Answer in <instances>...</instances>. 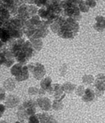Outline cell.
Returning a JSON list of instances; mask_svg holds the SVG:
<instances>
[{
    "label": "cell",
    "mask_w": 105,
    "mask_h": 123,
    "mask_svg": "<svg viewBox=\"0 0 105 123\" xmlns=\"http://www.w3.org/2000/svg\"><path fill=\"white\" fill-rule=\"evenodd\" d=\"M27 68L29 70V72L32 73L33 76L36 80H42L46 74L44 67L40 63H31L27 65Z\"/></svg>",
    "instance_id": "1"
},
{
    "label": "cell",
    "mask_w": 105,
    "mask_h": 123,
    "mask_svg": "<svg viewBox=\"0 0 105 123\" xmlns=\"http://www.w3.org/2000/svg\"><path fill=\"white\" fill-rule=\"evenodd\" d=\"M14 64V57L10 50H0V65L10 67Z\"/></svg>",
    "instance_id": "2"
},
{
    "label": "cell",
    "mask_w": 105,
    "mask_h": 123,
    "mask_svg": "<svg viewBox=\"0 0 105 123\" xmlns=\"http://www.w3.org/2000/svg\"><path fill=\"white\" fill-rule=\"evenodd\" d=\"M37 106H39L42 110L48 112L52 109V102L47 97H39L36 100Z\"/></svg>",
    "instance_id": "3"
},
{
    "label": "cell",
    "mask_w": 105,
    "mask_h": 123,
    "mask_svg": "<svg viewBox=\"0 0 105 123\" xmlns=\"http://www.w3.org/2000/svg\"><path fill=\"white\" fill-rule=\"evenodd\" d=\"M20 104V98L18 96L14 94H9L6 96L5 98V107L7 108H13L18 106Z\"/></svg>",
    "instance_id": "4"
},
{
    "label": "cell",
    "mask_w": 105,
    "mask_h": 123,
    "mask_svg": "<svg viewBox=\"0 0 105 123\" xmlns=\"http://www.w3.org/2000/svg\"><path fill=\"white\" fill-rule=\"evenodd\" d=\"M53 97L54 100L57 101H62L65 98L66 94L63 92L62 85L59 84H53Z\"/></svg>",
    "instance_id": "5"
},
{
    "label": "cell",
    "mask_w": 105,
    "mask_h": 123,
    "mask_svg": "<svg viewBox=\"0 0 105 123\" xmlns=\"http://www.w3.org/2000/svg\"><path fill=\"white\" fill-rule=\"evenodd\" d=\"M37 116H38L39 123H57V122L53 117V116L49 115L47 112L39 113L37 114Z\"/></svg>",
    "instance_id": "6"
},
{
    "label": "cell",
    "mask_w": 105,
    "mask_h": 123,
    "mask_svg": "<svg viewBox=\"0 0 105 123\" xmlns=\"http://www.w3.org/2000/svg\"><path fill=\"white\" fill-rule=\"evenodd\" d=\"M81 98H82V100L86 103H90L94 101V98H95V94H94V90H92L91 88L86 89Z\"/></svg>",
    "instance_id": "7"
},
{
    "label": "cell",
    "mask_w": 105,
    "mask_h": 123,
    "mask_svg": "<svg viewBox=\"0 0 105 123\" xmlns=\"http://www.w3.org/2000/svg\"><path fill=\"white\" fill-rule=\"evenodd\" d=\"M3 89L6 91H12L16 88V80L13 78H8L3 82Z\"/></svg>",
    "instance_id": "8"
},
{
    "label": "cell",
    "mask_w": 105,
    "mask_h": 123,
    "mask_svg": "<svg viewBox=\"0 0 105 123\" xmlns=\"http://www.w3.org/2000/svg\"><path fill=\"white\" fill-rule=\"evenodd\" d=\"M29 75H30V72H29L28 68H27V66L26 65H24L21 74H20L17 77H16L15 80H16V81H20V82H21V81L26 80L27 79L29 78Z\"/></svg>",
    "instance_id": "9"
},
{
    "label": "cell",
    "mask_w": 105,
    "mask_h": 123,
    "mask_svg": "<svg viewBox=\"0 0 105 123\" xmlns=\"http://www.w3.org/2000/svg\"><path fill=\"white\" fill-rule=\"evenodd\" d=\"M17 118H18L19 122H25V121H27L29 118L28 115L26 114V112L22 106H19L18 107V110H17Z\"/></svg>",
    "instance_id": "10"
},
{
    "label": "cell",
    "mask_w": 105,
    "mask_h": 123,
    "mask_svg": "<svg viewBox=\"0 0 105 123\" xmlns=\"http://www.w3.org/2000/svg\"><path fill=\"white\" fill-rule=\"evenodd\" d=\"M23 66H24V65L21 64V63H17V64L12 65L11 68V74L15 78L17 77L21 74V71H22V68H23Z\"/></svg>",
    "instance_id": "11"
},
{
    "label": "cell",
    "mask_w": 105,
    "mask_h": 123,
    "mask_svg": "<svg viewBox=\"0 0 105 123\" xmlns=\"http://www.w3.org/2000/svg\"><path fill=\"white\" fill-rule=\"evenodd\" d=\"M76 85L75 84H72L71 82H65L64 84L62 85V90L65 94H71L73 91H75Z\"/></svg>",
    "instance_id": "12"
},
{
    "label": "cell",
    "mask_w": 105,
    "mask_h": 123,
    "mask_svg": "<svg viewBox=\"0 0 105 123\" xmlns=\"http://www.w3.org/2000/svg\"><path fill=\"white\" fill-rule=\"evenodd\" d=\"M52 84H53L52 79H51L50 77H49V76L43 77V78L40 81V88L46 91L49 88V87L52 85Z\"/></svg>",
    "instance_id": "13"
},
{
    "label": "cell",
    "mask_w": 105,
    "mask_h": 123,
    "mask_svg": "<svg viewBox=\"0 0 105 123\" xmlns=\"http://www.w3.org/2000/svg\"><path fill=\"white\" fill-rule=\"evenodd\" d=\"M31 45H32L34 50L39 51L43 47V42L40 39H36L31 40Z\"/></svg>",
    "instance_id": "14"
},
{
    "label": "cell",
    "mask_w": 105,
    "mask_h": 123,
    "mask_svg": "<svg viewBox=\"0 0 105 123\" xmlns=\"http://www.w3.org/2000/svg\"><path fill=\"white\" fill-rule=\"evenodd\" d=\"M94 87L97 90H99L102 91L105 90V82L104 80H97V79H94Z\"/></svg>",
    "instance_id": "15"
},
{
    "label": "cell",
    "mask_w": 105,
    "mask_h": 123,
    "mask_svg": "<svg viewBox=\"0 0 105 123\" xmlns=\"http://www.w3.org/2000/svg\"><path fill=\"white\" fill-rule=\"evenodd\" d=\"M94 81V77L92 75H85L82 77V82L85 85H91Z\"/></svg>",
    "instance_id": "16"
},
{
    "label": "cell",
    "mask_w": 105,
    "mask_h": 123,
    "mask_svg": "<svg viewBox=\"0 0 105 123\" xmlns=\"http://www.w3.org/2000/svg\"><path fill=\"white\" fill-rule=\"evenodd\" d=\"M64 107V105L62 104V101H57V100H53L52 103V108L55 111H60L62 110Z\"/></svg>",
    "instance_id": "17"
},
{
    "label": "cell",
    "mask_w": 105,
    "mask_h": 123,
    "mask_svg": "<svg viewBox=\"0 0 105 123\" xmlns=\"http://www.w3.org/2000/svg\"><path fill=\"white\" fill-rule=\"evenodd\" d=\"M21 106L23 107L24 108H37V104H36V101H34V100H27L25 101Z\"/></svg>",
    "instance_id": "18"
},
{
    "label": "cell",
    "mask_w": 105,
    "mask_h": 123,
    "mask_svg": "<svg viewBox=\"0 0 105 123\" xmlns=\"http://www.w3.org/2000/svg\"><path fill=\"white\" fill-rule=\"evenodd\" d=\"M85 88L84 85H79V86H76V89H75V92H76V94L77 96H80V97H82L83 94L85 92Z\"/></svg>",
    "instance_id": "19"
},
{
    "label": "cell",
    "mask_w": 105,
    "mask_h": 123,
    "mask_svg": "<svg viewBox=\"0 0 105 123\" xmlns=\"http://www.w3.org/2000/svg\"><path fill=\"white\" fill-rule=\"evenodd\" d=\"M27 123H39L37 114H34L32 116L29 117L28 120H27Z\"/></svg>",
    "instance_id": "20"
},
{
    "label": "cell",
    "mask_w": 105,
    "mask_h": 123,
    "mask_svg": "<svg viewBox=\"0 0 105 123\" xmlns=\"http://www.w3.org/2000/svg\"><path fill=\"white\" fill-rule=\"evenodd\" d=\"M38 90L39 89L36 87H30L28 89V94L31 96H35V95H38Z\"/></svg>",
    "instance_id": "21"
},
{
    "label": "cell",
    "mask_w": 105,
    "mask_h": 123,
    "mask_svg": "<svg viewBox=\"0 0 105 123\" xmlns=\"http://www.w3.org/2000/svg\"><path fill=\"white\" fill-rule=\"evenodd\" d=\"M67 66L66 64L62 65V67H60V71H59V73L62 76H64L65 75L67 74Z\"/></svg>",
    "instance_id": "22"
},
{
    "label": "cell",
    "mask_w": 105,
    "mask_h": 123,
    "mask_svg": "<svg viewBox=\"0 0 105 123\" xmlns=\"http://www.w3.org/2000/svg\"><path fill=\"white\" fill-rule=\"evenodd\" d=\"M6 90L3 87H0V101H3L6 98Z\"/></svg>",
    "instance_id": "23"
},
{
    "label": "cell",
    "mask_w": 105,
    "mask_h": 123,
    "mask_svg": "<svg viewBox=\"0 0 105 123\" xmlns=\"http://www.w3.org/2000/svg\"><path fill=\"white\" fill-rule=\"evenodd\" d=\"M46 2H47V0H35L34 3H35L37 6H39V7H42L43 6H45Z\"/></svg>",
    "instance_id": "24"
},
{
    "label": "cell",
    "mask_w": 105,
    "mask_h": 123,
    "mask_svg": "<svg viewBox=\"0 0 105 123\" xmlns=\"http://www.w3.org/2000/svg\"><path fill=\"white\" fill-rule=\"evenodd\" d=\"M86 3L89 6V7H94L96 5V3L94 0H86Z\"/></svg>",
    "instance_id": "25"
},
{
    "label": "cell",
    "mask_w": 105,
    "mask_h": 123,
    "mask_svg": "<svg viewBox=\"0 0 105 123\" xmlns=\"http://www.w3.org/2000/svg\"><path fill=\"white\" fill-rule=\"evenodd\" d=\"M94 94H95V97H102L104 94V91L97 90V89H94Z\"/></svg>",
    "instance_id": "26"
},
{
    "label": "cell",
    "mask_w": 105,
    "mask_h": 123,
    "mask_svg": "<svg viewBox=\"0 0 105 123\" xmlns=\"http://www.w3.org/2000/svg\"><path fill=\"white\" fill-rule=\"evenodd\" d=\"M5 110H6V107H5V105H4V104H1V103H0V118L2 117V116H3V114L4 113Z\"/></svg>",
    "instance_id": "27"
},
{
    "label": "cell",
    "mask_w": 105,
    "mask_h": 123,
    "mask_svg": "<svg viewBox=\"0 0 105 123\" xmlns=\"http://www.w3.org/2000/svg\"><path fill=\"white\" fill-rule=\"evenodd\" d=\"M45 94H46V91H45L44 90H43V89H39L38 90V95H39L40 97H43V95H44Z\"/></svg>",
    "instance_id": "28"
},
{
    "label": "cell",
    "mask_w": 105,
    "mask_h": 123,
    "mask_svg": "<svg viewBox=\"0 0 105 123\" xmlns=\"http://www.w3.org/2000/svg\"><path fill=\"white\" fill-rule=\"evenodd\" d=\"M94 79H97V80H104V73H100V74H98Z\"/></svg>",
    "instance_id": "29"
},
{
    "label": "cell",
    "mask_w": 105,
    "mask_h": 123,
    "mask_svg": "<svg viewBox=\"0 0 105 123\" xmlns=\"http://www.w3.org/2000/svg\"><path fill=\"white\" fill-rule=\"evenodd\" d=\"M0 123H9V122H6V121H0Z\"/></svg>",
    "instance_id": "30"
},
{
    "label": "cell",
    "mask_w": 105,
    "mask_h": 123,
    "mask_svg": "<svg viewBox=\"0 0 105 123\" xmlns=\"http://www.w3.org/2000/svg\"><path fill=\"white\" fill-rule=\"evenodd\" d=\"M15 123H23V122H19V121H18V122H16Z\"/></svg>",
    "instance_id": "31"
},
{
    "label": "cell",
    "mask_w": 105,
    "mask_h": 123,
    "mask_svg": "<svg viewBox=\"0 0 105 123\" xmlns=\"http://www.w3.org/2000/svg\"><path fill=\"white\" fill-rule=\"evenodd\" d=\"M0 67H1V65H0Z\"/></svg>",
    "instance_id": "32"
}]
</instances>
